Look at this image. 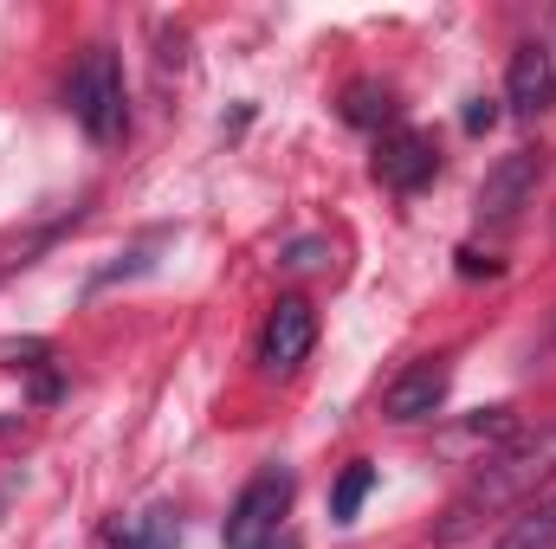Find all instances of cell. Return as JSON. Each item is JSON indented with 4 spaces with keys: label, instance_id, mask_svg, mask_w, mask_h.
Wrapping results in <instances>:
<instances>
[{
    "label": "cell",
    "instance_id": "6da1fadb",
    "mask_svg": "<svg viewBox=\"0 0 556 549\" xmlns=\"http://www.w3.org/2000/svg\"><path fill=\"white\" fill-rule=\"evenodd\" d=\"M551 472H556V420H551V426H538L531 439H518V446L492 452V459L459 485V498H453V505L440 511V524H433V544H466V537H472V531H485L498 511L525 505Z\"/></svg>",
    "mask_w": 556,
    "mask_h": 549
},
{
    "label": "cell",
    "instance_id": "7a4b0ae2",
    "mask_svg": "<svg viewBox=\"0 0 556 549\" xmlns=\"http://www.w3.org/2000/svg\"><path fill=\"white\" fill-rule=\"evenodd\" d=\"M65 104H72V117H78V130L91 142H117L130 130V98H124V65H117V52L111 46H91L85 59H78V72H72V85H65Z\"/></svg>",
    "mask_w": 556,
    "mask_h": 549
},
{
    "label": "cell",
    "instance_id": "3957f363",
    "mask_svg": "<svg viewBox=\"0 0 556 549\" xmlns=\"http://www.w3.org/2000/svg\"><path fill=\"white\" fill-rule=\"evenodd\" d=\"M291 498H298V478H291L285 465L253 472V478L240 485L227 524H220V544L227 549H273L278 531H285V518H291Z\"/></svg>",
    "mask_w": 556,
    "mask_h": 549
},
{
    "label": "cell",
    "instance_id": "277c9868",
    "mask_svg": "<svg viewBox=\"0 0 556 549\" xmlns=\"http://www.w3.org/2000/svg\"><path fill=\"white\" fill-rule=\"evenodd\" d=\"M446 388H453V362H446V356H420V362H408V369L389 382V395H382V413H389L395 426L433 420V413L446 408Z\"/></svg>",
    "mask_w": 556,
    "mask_h": 549
},
{
    "label": "cell",
    "instance_id": "5b68a950",
    "mask_svg": "<svg viewBox=\"0 0 556 549\" xmlns=\"http://www.w3.org/2000/svg\"><path fill=\"white\" fill-rule=\"evenodd\" d=\"M311 343H317V310L304 297H278L273 317H266V336H260V362L285 375L311 356Z\"/></svg>",
    "mask_w": 556,
    "mask_h": 549
},
{
    "label": "cell",
    "instance_id": "8992f818",
    "mask_svg": "<svg viewBox=\"0 0 556 549\" xmlns=\"http://www.w3.org/2000/svg\"><path fill=\"white\" fill-rule=\"evenodd\" d=\"M538 175H544V155L538 149H511L492 175H485V188H479V214L485 220H518V207L531 201V188H538Z\"/></svg>",
    "mask_w": 556,
    "mask_h": 549
},
{
    "label": "cell",
    "instance_id": "52a82bcc",
    "mask_svg": "<svg viewBox=\"0 0 556 549\" xmlns=\"http://www.w3.org/2000/svg\"><path fill=\"white\" fill-rule=\"evenodd\" d=\"M433 168H440V149H433V137H420V130H395V137H382V149H376V181L395 188V194L427 188Z\"/></svg>",
    "mask_w": 556,
    "mask_h": 549
},
{
    "label": "cell",
    "instance_id": "ba28073f",
    "mask_svg": "<svg viewBox=\"0 0 556 549\" xmlns=\"http://www.w3.org/2000/svg\"><path fill=\"white\" fill-rule=\"evenodd\" d=\"M505 104L518 117H544L556 104V59L544 46H518L511 65H505Z\"/></svg>",
    "mask_w": 556,
    "mask_h": 549
},
{
    "label": "cell",
    "instance_id": "9c48e42d",
    "mask_svg": "<svg viewBox=\"0 0 556 549\" xmlns=\"http://www.w3.org/2000/svg\"><path fill=\"white\" fill-rule=\"evenodd\" d=\"M104 544H111V549H175V544H181V524H175L168 511L111 518V524H104Z\"/></svg>",
    "mask_w": 556,
    "mask_h": 549
},
{
    "label": "cell",
    "instance_id": "30bf717a",
    "mask_svg": "<svg viewBox=\"0 0 556 549\" xmlns=\"http://www.w3.org/2000/svg\"><path fill=\"white\" fill-rule=\"evenodd\" d=\"M343 117H350V124H363V130H376V124H395V91H389V85H369V78H356V85L343 91Z\"/></svg>",
    "mask_w": 556,
    "mask_h": 549
},
{
    "label": "cell",
    "instance_id": "8fae6325",
    "mask_svg": "<svg viewBox=\"0 0 556 549\" xmlns=\"http://www.w3.org/2000/svg\"><path fill=\"white\" fill-rule=\"evenodd\" d=\"M498 549H556V498H544L538 511H525V518L498 537Z\"/></svg>",
    "mask_w": 556,
    "mask_h": 549
},
{
    "label": "cell",
    "instance_id": "7c38bea8",
    "mask_svg": "<svg viewBox=\"0 0 556 549\" xmlns=\"http://www.w3.org/2000/svg\"><path fill=\"white\" fill-rule=\"evenodd\" d=\"M369 491H376V465H369V459H356V465L337 478V491H330V518H337V524H350V518L363 511V498H369Z\"/></svg>",
    "mask_w": 556,
    "mask_h": 549
},
{
    "label": "cell",
    "instance_id": "4fadbf2b",
    "mask_svg": "<svg viewBox=\"0 0 556 549\" xmlns=\"http://www.w3.org/2000/svg\"><path fill=\"white\" fill-rule=\"evenodd\" d=\"M492 124H498V104H492V98H472V104H466V130H472V137H485Z\"/></svg>",
    "mask_w": 556,
    "mask_h": 549
},
{
    "label": "cell",
    "instance_id": "5bb4252c",
    "mask_svg": "<svg viewBox=\"0 0 556 549\" xmlns=\"http://www.w3.org/2000/svg\"><path fill=\"white\" fill-rule=\"evenodd\" d=\"M317 253H324V246H317V240H304V246H291V259H285V266H291V272H304V266H317Z\"/></svg>",
    "mask_w": 556,
    "mask_h": 549
},
{
    "label": "cell",
    "instance_id": "9a60e30c",
    "mask_svg": "<svg viewBox=\"0 0 556 549\" xmlns=\"http://www.w3.org/2000/svg\"><path fill=\"white\" fill-rule=\"evenodd\" d=\"M459 272L479 278V272H498V266H492V259H479V253H459Z\"/></svg>",
    "mask_w": 556,
    "mask_h": 549
}]
</instances>
